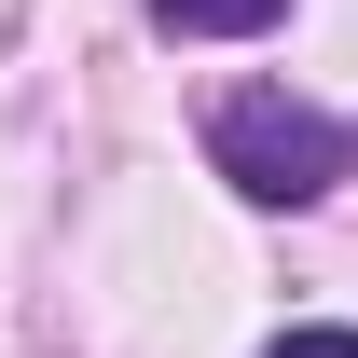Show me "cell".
I'll list each match as a JSON object with an SVG mask.
<instances>
[{"label":"cell","mask_w":358,"mask_h":358,"mask_svg":"<svg viewBox=\"0 0 358 358\" xmlns=\"http://www.w3.org/2000/svg\"><path fill=\"white\" fill-rule=\"evenodd\" d=\"M207 166L248 207H317V193L358 179V124L345 110H303V96H221L207 110Z\"/></svg>","instance_id":"1"},{"label":"cell","mask_w":358,"mask_h":358,"mask_svg":"<svg viewBox=\"0 0 358 358\" xmlns=\"http://www.w3.org/2000/svg\"><path fill=\"white\" fill-rule=\"evenodd\" d=\"M138 14H152L166 42H262L289 0H138Z\"/></svg>","instance_id":"2"},{"label":"cell","mask_w":358,"mask_h":358,"mask_svg":"<svg viewBox=\"0 0 358 358\" xmlns=\"http://www.w3.org/2000/svg\"><path fill=\"white\" fill-rule=\"evenodd\" d=\"M262 358H358V331H345V317H317V331H275Z\"/></svg>","instance_id":"3"}]
</instances>
